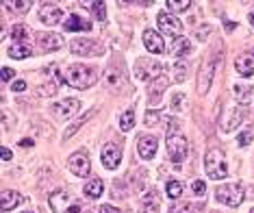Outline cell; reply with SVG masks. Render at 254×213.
I'll return each mask as SVG.
<instances>
[{
	"instance_id": "cell-2",
	"label": "cell",
	"mask_w": 254,
	"mask_h": 213,
	"mask_svg": "<svg viewBox=\"0 0 254 213\" xmlns=\"http://www.w3.org/2000/svg\"><path fill=\"white\" fill-rule=\"evenodd\" d=\"M65 80L70 87H76V89H87L91 85H96L98 80V72L89 66H83V63H74L65 70Z\"/></svg>"
},
{
	"instance_id": "cell-32",
	"label": "cell",
	"mask_w": 254,
	"mask_h": 213,
	"mask_svg": "<svg viewBox=\"0 0 254 213\" xmlns=\"http://www.w3.org/2000/svg\"><path fill=\"white\" fill-rule=\"evenodd\" d=\"M89 9H91V13L96 15V20H98V22H105V18H107L105 2H89Z\"/></svg>"
},
{
	"instance_id": "cell-20",
	"label": "cell",
	"mask_w": 254,
	"mask_h": 213,
	"mask_svg": "<svg viewBox=\"0 0 254 213\" xmlns=\"http://www.w3.org/2000/svg\"><path fill=\"white\" fill-rule=\"evenodd\" d=\"M235 68L241 76H252L254 74V55H250V53L239 55L237 61H235Z\"/></svg>"
},
{
	"instance_id": "cell-36",
	"label": "cell",
	"mask_w": 254,
	"mask_h": 213,
	"mask_svg": "<svg viewBox=\"0 0 254 213\" xmlns=\"http://www.w3.org/2000/svg\"><path fill=\"white\" fill-rule=\"evenodd\" d=\"M159 122V111H148L146 113V126H152Z\"/></svg>"
},
{
	"instance_id": "cell-9",
	"label": "cell",
	"mask_w": 254,
	"mask_h": 213,
	"mask_svg": "<svg viewBox=\"0 0 254 213\" xmlns=\"http://www.w3.org/2000/svg\"><path fill=\"white\" fill-rule=\"evenodd\" d=\"M78 109H80L78 98H65V100H61V102H55V105L50 107V111H53V116L57 120H67V118H72Z\"/></svg>"
},
{
	"instance_id": "cell-3",
	"label": "cell",
	"mask_w": 254,
	"mask_h": 213,
	"mask_svg": "<svg viewBox=\"0 0 254 213\" xmlns=\"http://www.w3.org/2000/svg\"><path fill=\"white\" fill-rule=\"evenodd\" d=\"M204 170H206V176L213 178V181H219V178H226L228 176V168H226V161H224L222 150L213 148V150L206 152Z\"/></svg>"
},
{
	"instance_id": "cell-14",
	"label": "cell",
	"mask_w": 254,
	"mask_h": 213,
	"mask_svg": "<svg viewBox=\"0 0 254 213\" xmlns=\"http://www.w3.org/2000/svg\"><path fill=\"white\" fill-rule=\"evenodd\" d=\"M157 148H159V142L154 135H141L139 142H137V152H139L141 159H152L157 154Z\"/></svg>"
},
{
	"instance_id": "cell-26",
	"label": "cell",
	"mask_w": 254,
	"mask_h": 213,
	"mask_svg": "<svg viewBox=\"0 0 254 213\" xmlns=\"http://www.w3.org/2000/svg\"><path fill=\"white\" fill-rule=\"evenodd\" d=\"M189 50H191V44H189V39H185V37H176L174 44H172V55H176V57L189 55Z\"/></svg>"
},
{
	"instance_id": "cell-4",
	"label": "cell",
	"mask_w": 254,
	"mask_h": 213,
	"mask_svg": "<svg viewBox=\"0 0 254 213\" xmlns=\"http://www.w3.org/2000/svg\"><path fill=\"white\" fill-rule=\"evenodd\" d=\"M50 209H53V213H83L78 200L72 198L67 192H61V189L50 196Z\"/></svg>"
},
{
	"instance_id": "cell-23",
	"label": "cell",
	"mask_w": 254,
	"mask_h": 213,
	"mask_svg": "<svg viewBox=\"0 0 254 213\" xmlns=\"http://www.w3.org/2000/svg\"><path fill=\"white\" fill-rule=\"evenodd\" d=\"M141 209L143 213H157L159 211V192L152 189V192L146 194V198L141 200Z\"/></svg>"
},
{
	"instance_id": "cell-29",
	"label": "cell",
	"mask_w": 254,
	"mask_h": 213,
	"mask_svg": "<svg viewBox=\"0 0 254 213\" xmlns=\"http://www.w3.org/2000/svg\"><path fill=\"white\" fill-rule=\"evenodd\" d=\"M132 124H135V111H132V109H126L122 116H120V129H122V131H130Z\"/></svg>"
},
{
	"instance_id": "cell-31",
	"label": "cell",
	"mask_w": 254,
	"mask_h": 213,
	"mask_svg": "<svg viewBox=\"0 0 254 213\" xmlns=\"http://www.w3.org/2000/svg\"><path fill=\"white\" fill-rule=\"evenodd\" d=\"M165 7L170 11H174V13H181V11H187L191 7V2H189V0H181V2H178V0H167Z\"/></svg>"
},
{
	"instance_id": "cell-38",
	"label": "cell",
	"mask_w": 254,
	"mask_h": 213,
	"mask_svg": "<svg viewBox=\"0 0 254 213\" xmlns=\"http://www.w3.org/2000/svg\"><path fill=\"white\" fill-rule=\"evenodd\" d=\"M13 76H15V72L11 68H2V83H9Z\"/></svg>"
},
{
	"instance_id": "cell-48",
	"label": "cell",
	"mask_w": 254,
	"mask_h": 213,
	"mask_svg": "<svg viewBox=\"0 0 254 213\" xmlns=\"http://www.w3.org/2000/svg\"><path fill=\"white\" fill-rule=\"evenodd\" d=\"M87 213H89V211H87Z\"/></svg>"
},
{
	"instance_id": "cell-39",
	"label": "cell",
	"mask_w": 254,
	"mask_h": 213,
	"mask_svg": "<svg viewBox=\"0 0 254 213\" xmlns=\"http://www.w3.org/2000/svg\"><path fill=\"white\" fill-rule=\"evenodd\" d=\"M100 213H120V209H115V207H111V205H102Z\"/></svg>"
},
{
	"instance_id": "cell-21",
	"label": "cell",
	"mask_w": 254,
	"mask_h": 213,
	"mask_svg": "<svg viewBox=\"0 0 254 213\" xmlns=\"http://www.w3.org/2000/svg\"><path fill=\"white\" fill-rule=\"evenodd\" d=\"M65 31H91V24L85 18H80V15L76 13H72V15H67V20H65Z\"/></svg>"
},
{
	"instance_id": "cell-25",
	"label": "cell",
	"mask_w": 254,
	"mask_h": 213,
	"mask_svg": "<svg viewBox=\"0 0 254 213\" xmlns=\"http://www.w3.org/2000/svg\"><path fill=\"white\" fill-rule=\"evenodd\" d=\"M102 189H105V185H102L100 178H91L89 183H85V196L87 198H100Z\"/></svg>"
},
{
	"instance_id": "cell-43",
	"label": "cell",
	"mask_w": 254,
	"mask_h": 213,
	"mask_svg": "<svg viewBox=\"0 0 254 213\" xmlns=\"http://www.w3.org/2000/svg\"><path fill=\"white\" fill-rule=\"evenodd\" d=\"M0 157H2V161H11V157H13V154H11L9 148H2V150H0Z\"/></svg>"
},
{
	"instance_id": "cell-34",
	"label": "cell",
	"mask_w": 254,
	"mask_h": 213,
	"mask_svg": "<svg viewBox=\"0 0 254 213\" xmlns=\"http://www.w3.org/2000/svg\"><path fill=\"white\" fill-rule=\"evenodd\" d=\"M185 76H187V72H185V63H176V70H174V80L176 83H183Z\"/></svg>"
},
{
	"instance_id": "cell-24",
	"label": "cell",
	"mask_w": 254,
	"mask_h": 213,
	"mask_svg": "<svg viewBox=\"0 0 254 213\" xmlns=\"http://www.w3.org/2000/svg\"><path fill=\"white\" fill-rule=\"evenodd\" d=\"M33 55V46L31 44H13L9 48V57L11 59H26Z\"/></svg>"
},
{
	"instance_id": "cell-6",
	"label": "cell",
	"mask_w": 254,
	"mask_h": 213,
	"mask_svg": "<svg viewBox=\"0 0 254 213\" xmlns=\"http://www.w3.org/2000/svg\"><path fill=\"white\" fill-rule=\"evenodd\" d=\"M161 70H163V66L154 59H148V57H139L135 63V74L139 80L157 78V76H161Z\"/></svg>"
},
{
	"instance_id": "cell-19",
	"label": "cell",
	"mask_w": 254,
	"mask_h": 213,
	"mask_svg": "<svg viewBox=\"0 0 254 213\" xmlns=\"http://www.w3.org/2000/svg\"><path fill=\"white\" fill-rule=\"evenodd\" d=\"M20 203H22V196L18 192H13V189H4V192L0 194V209H2L4 213L13 211Z\"/></svg>"
},
{
	"instance_id": "cell-8",
	"label": "cell",
	"mask_w": 254,
	"mask_h": 213,
	"mask_svg": "<svg viewBox=\"0 0 254 213\" xmlns=\"http://www.w3.org/2000/svg\"><path fill=\"white\" fill-rule=\"evenodd\" d=\"M215 66H217V57H209L200 68V74H198V94L204 96L211 87V80H213V72H215Z\"/></svg>"
},
{
	"instance_id": "cell-30",
	"label": "cell",
	"mask_w": 254,
	"mask_h": 213,
	"mask_svg": "<svg viewBox=\"0 0 254 213\" xmlns=\"http://www.w3.org/2000/svg\"><path fill=\"white\" fill-rule=\"evenodd\" d=\"M167 196H170V198L172 200H178V198H181V196H183V183L181 181H167Z\"/></svg>"
},
{
	"instance_id": "cell-13",
	"label": "cell",
	"mask_w": 254,
	"mask_h": 213,
	"mask_svg": "<svg viewBox=\"0 0 254 213\" xmlns=\"http://www.w3.org/2000/svg\"><path fill=\"white\" fill-rule=\"evenodd\" d=\"M61 18H63V13L55 2H44L42 7H39V20H42L44 24H50V26L59 24Z\"/></svg>"
},
{
	"instance_id": "cell-5",
	"label": "cell",
	"mask_w": 254,
	"mask_h": 213,
	"mask_svg": "<svg viewBox=\"0 0 254 213\" xmlns=\"http://www.w3.org/2000/svg\"><path fill=\"white\" fill-rule=\"evenodd\" d=\"M244 196H246V192L239 183H228V185H219L215 189V198L228 207H239L244 203Z\"/></svg>"
},
{
	"instance_id": "cell-22",
	"label": "cell",
	"mask_w": 254,
	"mask_h": 213,
	"mask_svg": "<svg viewBox=\"0 0 254 213\" xmlns=\"http://www.w3.org/2000/svg\"><path fill=\"white\" fill-rule=\"evenodd\" d=\"M105 83H107L111 89H120V87L124 85V74H122V70H118V68H111V70H107Z\"/></svg>"
},
{
	"instance_id": "cell-10",
	"label": "cell",
	"mask_w": 254,
	"mask_h": 213,
	"mask_svg": "<svg viewBox=\"0 0 254 213\" xmlns=\"http://www.w3.org/2000/svg\"><path fill=\"white\" fill-rule=\"evenodd\" d=\"M67 168H70L72 174H76L80 178H85L91 172V163L87 152H74L70 159H67Z\"/></svg>"
},
{
	"instance_id": "cell-1",
	"label": "cell",
	"mask_w": 254,
	"mask_h": 213,
	"mask_svg": "<svg viewBox=\"0 0 254 213\" xmlns=\"http://www.w3.org/2000/svg\"><path fill=\"white\" fill-rule=\"evenodd\" d=\"M187 152H189V143L185 140V135L178 133V122L174 120V122H170V131H167V154H170L172 163L176 168H181Z\"/></svg>"
},
{
	"instance_id": "cell-11",
	"label": "cell",
	"mask_w": 254,
	"mask_h": 213,
	"mask_svg": "<svg viewBox=\"0 0 254 213\" xmlns=\"http://www.w3.org/2000/svg\"><path fill=\"white\" fill-rule=\"evenodd\" d=\"M100 159L107 170H115L120 165V161H122V148L118 143H107L100 152Z\"/></svg>"
},
{
	"instance_id": "cell-42",
	"label": "cell",
	"mask_w": 254,
	"mask_h": 213,
	"mask_svg": "<svg viewBox=\"0 0 254 213\" xmlns=\"http://www.w3.org/2000/svg\"><path fill=\"white\" fill-rule=\"evenodd\" d=\"M24 89H26L24 80H15V83H13V91H24Z\"/></svg>"
},
{
	"instance_id": "cell-41",
	"label": "cell",
	"mask_w": 254,
	"mask_h": 213,
	"mask_svg": "<svg viewBox=\"0 0 254 213\" xmlns=\"http://www.w3.org/2000/svg\"><path fill=\"white\" fill-rule=\"evenodd\" d=\"M235 91H237V96H239V98H244V100H246V98H248V91H250V89H248V87H244V89H241L239 85H237V87H235Z\"/></svg>"
},
{
	"instance_id": "cell-15",
	"label": "cell",
	"mask_w": 254,
	"mask_h": 213,
	"mask_svg": "<svg viewBox=\"0 0 254 213\" xmlns=\"http://www.w3.org/2000/svg\"><path fill=\"white\" fill-rule=\"evenodd\" d=\"M157 22H159V28L163 33H167V35H181V33H183V24L174 18V15L165 13V11L157 15Z\"/></svg>"
},
{
	"instance_id": "cell-47",
	"label": "cell",
	"mask_w": 254,
	"mask_h": 213,
	"mask_svg": "<svg viewBox=\"0 0 254 213\" xmlns=\"http://www.w3.org/2000/svg\"><path fill=\"white\" fill-rule=\"evenodd\" d=\"M174 213H185V211H174Z\"/></svg>"
},
{
	"instance_id": "cell-17",
	"label": "cell",
	"mask_w": 254,
	"mask_h": 213,
	"mask_svg": "<svg viewBox=\"0 0 254 213\" xmlns=\"http://www.w3.org/2000/svg\"><path fill=\"white\" fill-rule=\"evenodd\" d=\"M35 39L39 42L42 50H46V53H50V50H59L63 46V37L59 35V33H37Z\"/></svg>"
},
{
	"instance_id": "cell-44",
	"label": "cell",
	"mask_w": 254,
	"mask_h": 213,
	"mask_svg": "<svg viewBox=\"0 0 254 213\" xmlns=\"http://www.w3.org/2000/svg\"><path fill=\"white\" fill-rule=\"evenodd\" d=\"M20 146H22V148H31V146H33V142H31V140H22V142H20Z\"/></svg>"
},
{
	"instance_id": "cell-35",
	"label": "cell",
	"mask_w": 254,
	"mask_h": 213,
	"mask_svg": "<svg viewBox=\"0 0 254 213\" xmlns=\"http://www.w3.org/2000/svg\"><path fill=\"white\" fill-rule=\"evenodd\" d=\"M252 137H254L252 131H246V133L239 135V140H237V142H239V146H248V143L252 142Z\"/></svg>"
},
{
	"instance_id": "cell-40",
	"label": "cell",
	"mask_w": 254,
	"mask_h": 213,
	"mask_svg": "<svg viewBox=\"0 0 254 213\" xmlns=\"http://www.w3.org/2000/svg\"><path fill=\"white\" fill-rule=\"evenodd\" d=\"M183 102V94H176L174 96V102H172V111H178V105Z\"/></svg>"
},
{
	"instance_id": "cell-7",
	"label": "cell",
	"mask_w": 254,
	"mask_h": 213,
	"mask_svg": "<svg viewBox=\"0 0 254 213\" xmlns=\"http://www.w3.org/2000/svg\"><path fill=\"white\" fill-rule=\"evenodd\" d=\"M246 111L248 109L244 105H235V107H230L228 111H226V118H222V124H219V131L222 133H230L233 129H237L241 122L246 120Z\"/></svg>"
},
{
	"instance_id": "cell-27",
	"label": "cell",
	"mask_w": 254,
	"mask_h": 213,
	"mask_svg": "<svg viewBox=\"0 0 254 213\" xmlns=\"http://www.w3.org/2000/svg\"><path fill=\"white\" fill-rule=\"evenodd\" d=\"M11 35H13V42L15 44H28V39H31V31H28L24 24H13V31H11Z\"/></svg>"
},
{
	"instance_id": "cell-12",
	"label": "cell",
	"mask_w": 254,
	"mask_h": 213,
	"mask_svg": "<svg viewBox=\"0 0 254 213\" xmlns=\"http://www.w3.org/2000/svg\"><path fill=\"white\" fill-rule=\"evenodd\" d=\"M70 48H72V53L74 55H80V57H87V55H100L102 53V48L98 46L96 39H72V44H70Z\"/></svg>"
},
{
	"instance_id": "cell-16",
	"label": "cell",
	"mask_w": 254,
	"mask_h": 213,
	"mask_svg": "<svg viewBox=\"0 0 254 213\" xmlns=\"http://www.w3.org/2000/svg\"><path fill=\"white\" fill-rule=\"evenodd\" d=\"M143 46H146L150 53H154V55L165 53L163 39H161V35L154 31V28H146V31H143Z\"/></svg>"
},
{
	"instance_id": "cell-28",
	"label": "cell",
	"mask_w": 254,
	"mask_h": 213,
	"mask_svg": "<svg viewBox=\"0 0 254 213\" xmlns=\"http://www.w3.org/2000/svg\"><path fill=\"white\" fill-rule=\"evenodd\" d=\"M91 116H94V111H87V113H85V116H80V118H78L74 124L67 126V131H65V133H63V140H70V137H72L74 133H76V131H78V129H80V126H83L85 122H87V120H89Z\"/></svg>"
},
{
	"instance_id": "cell-33",
	"label": "cell",
	"mask_w": 254,
	"mask_h": 213,
	"mask_svg": "<svg viewBox=\"0 0 254 213\" xmlns=\"http://www.w3.org/2000/svg\"><path fill=\"white\" fill-rule=\"evenodd\" d=\"M31 4L33 2H28V0H18V2H4V7H9L11 11H18V13H26Z\"/></svg>"
},
{
	"instance_id": "cell-37",
	"label": "cell",
	"mask_w": 254,
	"mask_h": 213,
	"mask_svg": "<svg viewBox=\"0 0 254 213\" xmlns=\"http://www.w3.org/2000/svg\"><path fill=\"white\" fill-rule=\"evenodd\" d=\"M193 192L198 194V196H204V194H206V185H204V181H195V183H193Z\"/></svg>"
},
{
	"instance_id": "cell-18",
	"label": "cell",
	"mask_w": 254,
	"mask_h": 213,
	"mask_svg": "<svg viewBox=\"0 0 254 213\" xmlns=\"http://www.w3.org/2000/svg\"><path fill=\"white\" fill-rule=\"evenodd\" d=\"M167 85H170V78H167L165 74H161V76L154 78V83L150 85V105H157L161 100V96H163V91L167 89Z\"/></svg>"
},
{
	"instance_id": "cell-45",
	"label": "cell",
	"mask_w": 254,
	"mask_h": 213,
	"mask_svg": "<svg viewBox=\"0 0 254 213\" xmlns=\"http://www.w3.org/2000/svg\"><path fill=\"white\" fill-rule=\"evenodd\" d=\"M248 20H250V24H252V26H254V9H252V11H250V15H248Z\"/></svg>"
},
{
	"instance_id": "cell-46",
	"label": "cell",
	"mask_w": 254,
	"mask_h": 213,
	"mask_svg": "<svg viewBox=\"0 0 254 213\" xmlns=\"http://www.w3.org/2000/svg\"><path fill=\"white\" fill-rule=\"evenodd\" d=\"M24 213H35V211H24Z\"/></svg>"
}]
</instances>
